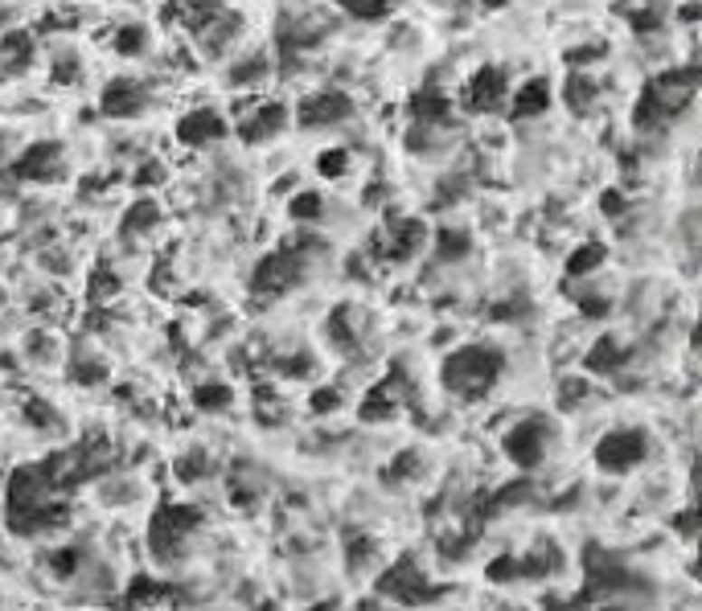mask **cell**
Here are the masks:
<instances>
[{
    "label": "cell",
    "instance_id": "obj_37",
    "mask_svg": "<svg viewBox=\"0 0 702 611\" xmlns=\"http://www.w3.org/2000/svg\"><path fill=\"white\" fill-rule=\"evenodd\" d=\"M489 578L493 583H501V578H517V559H493Z\"/></svg>",
    "mask_w": 702,
    "mask_h": 611
},
{
    "label": "cell",
    "instance_id": "obj_25",
    "mask_svg": "<svg viewBox=\"0 0 702 611\" xmlns=\"http://www.w3.org/2000/svg\"><path fill=\"white\" fill-rule=\"evenodd\" d=\"M119 292V279L107 267H99L95 275H90V292H87V300L90 304H103V300H111V296Z\"/></svg>",
    "mask_w": 702,
    "mask_h": 611
},
{
    "label": "cell",
    "instance_id": "obj_26",
    "mask_svg": "<svg viewBox=\"0 0 702 611\" xmlns=\"http://www.w3.org/2000/svg\"><path fill=\"white\" fill-rule=\"evenodd\" d=\"M592 99H596V82L587 79V74L571 70V79H567V103L571 107H587Z\"/></svg>",
    "mask_w": 702,
    "mask_h": 611
},
{
    "label": "cell",
    "instance_id": "obj_23",
    "mask_svg": "<svg viewBox=\"0 0 702 611\" xmlns=\"http://www.w3.org/2000/svg\"><path fill=\"white\" fill-rule=\"evenodd\" d=\"M469 247H472V239L460 230H440V239H436V255L448 258V263H452V258H464Z\"/></svg>",
    "mask_w": 702,
    "mask_h": 611
},
{
    "label": "cell",
    "instance_id": "obj_43",
    "mask_svg": "<svg viewBox=\"0 0 702 611\" xmlns=\"http://www.w3.org/2000/svg\"><path fill=\"white\" fill-rule=\"evenodd\" d=\"M29 418H33L37 427H45V423H53V410H50V407H42V402L33 399V402H29Z\"/></svg>",
    "mask_w": 702,
    "mask_h": 611
},
{
    "label": "cell",
    "instance_id": "obj_6",
    "mask_svg": "<svg viewBox=\"0 0 702 611\" xmlns=\"http://www.w3.org/2000/svg\"><path fill=\"white\" fill-rule=\"evenodd\" d=\"M378 591L394 595V599H403V603H427V599H436V591L427 587V578L419 575V567L411 559L394 562V567L386 570L383 578H378Z\"/></svg>",
    "mask_w": 702,
    "mask_h": 611
},
{
    "label": "cell",
    "instance_id": "obj_49",
    "mask_svg": "<svg viewBox=\"0 0 702 611\" xmlns=\"http://www.w3.org/2000/svg\"><path fill=\"white\" fill-rule=\"evenodd\" d=\"M485 5H489V9H501V5H506V0H485Z\"/></svg>",
    "mask_w": 702,
    "mask_h": 611
},
{
    "label": "cell",
    "instance_id": "obj_13",
    "mask_svg": "<svg viewBox=\"0 0 702 611\" xmlns=\"http://www.w3.org/2000/svg\"><path fill=\"white\" fill-rule=\"evenodd\" d=\"M144 103H148L144 87H136V82H128V79H116L111 87L103 90V111H107V116H116V119L140 116Z\"/></svg>",
    "mask_w": 702,
    "mask_h": 611
},
{
    "label": "cell",
    "instance_id": "obj_47",
    "mask_svg": "<svg viewBox=\"0 0 702 611\" xmlns=\"http://www.w3.org/2000/svg\"><path fill=\"white\" fill-rule=\"evenodd\" d=\"M136 181H140V185H144V181H148V185H157V181H165V173H160V164H144Z\"/></svg>",
    "mask_w": 702,
    "mask_h": 611
},
{
    "label": "cell",
    "instance_id": "obj_35",
    "mask_svg": "<svg viewBox=\"0 0 702 611\" xmlns=\"http://www.w3.org/2000/svg\"><path fill=\"white\" fill-rule=\"evenodd\" d=\"M337 407H341L337 390H317L312 394V410H317V415H329V410H337Z\"/></svg>",
    "mask_w": 702,
    "mask_h": 611
},
{
    "label": "cell",
    "instance_id": "obj_5",
    "mask_svg": "<svg viewBox=\"0 0 702 611\" xmlns=\"http://www.w3.org/2000/svg\"><path fill=\"white\" fill-rule=\"evenodd\" d=\"M304 275V258L296 247H284L276 255H267L255 271V292H288L292 284H300Z\"/></svg>",
    "mask_w": 702,
    "mask_h": 611
},
{
    "label": "cell",
    "instance_id": "obj_45",
    "mask_svg": "<svg viewBox=\"0 0 702 611\" xmlns=\"http://www.w3.org/2000/svg\"><path fill=\"white\" fill-rule=\"evenodd\" d=\"M600 205H604V210H608V213H624V197H621V193H616V189H608V193H604V197H600Z\"/></svg>",
    "mask_w": 702,
    "mask_h": 611
},
{
    "label": "cell",
    "instance_id": "obj_22",
    "mask_svg": "<svg viewBox=\"0 0 702 611\" xmlns=\"http://www.w3.org/2000/svg\"><path fill=\"white\" fill-rule=\"evenodd\" d=\"M600 263H604V247H600V242H587V247H579L575 255L567 258V271L571 275H587V271H596Z\"/></svg>",
    "mask_w": 702,
    "mask_h": 611
},
{
    "label": "cell",
    "instance_id": "obj_21",
    "mask_svg": "<svg viewBox=\"0 0 702 611\" xmlns=\"http://www.w3.org/2000/svg\"><path fill=\"white\" fill-rule=\"evenodd\" d=\"M29 53H33V45H29V33H9L5 42H0V58L5 62H13L21 70V66H29Z\"/></svg>",
    "mask_w": 702,
    "mask_h": 611
},
{
    "label": "cell",
    "instance_id": "obj_24",
    "mask_svg": "<svg viewBox=\"0 0 702 611\" xmlns=\"http://www.w3.org/2000/svg\"><path fill=\"white\" fill-rule=\"evenodd\" d=\"M419 234H423V221H419V218H411V221H399V234H394V247H391V255H394V258H407L411 250L419 247Z\"/></svg>",
    "mask_w": 702,
    "mask_h": 611
},
{
    "label": "cell",
    "instance_id": "obj_9",
    "mask_svg": "<svg viewBox=\"0 0 702 611\" xmlns=\"http://www.w3.org/2000/svg\"><path fill=\"white\" fill-rule=\"evenodd\" d=\"M239 124H242V140H267V136H276L280 127L288 124V111H284V103H263V107H255V103H247L242 107L239 103Z\"/></svg>",
    "mask_w": 702,
    "mask_h": 611
},
{
    "label": "cell",
    "instance_id": "obj_4",
    "mask_svg": "<svg viewBox=\"0 0 702 611\" xmlns=\"http://www.w3.org/2000/svg\"><path fill=\"white\" fill-rule=\"evenodd\" d=\"M650 456V439L645 431H612L604 435V443L596 447V460L604 472H629Z\"/></svg>",
    "mask_w": 702,
    "mask_h": 611
},
{
    "label": "cell",
    "instance_id": "obj_11",
    "mask_svg": "<svg viewBox=\"0 0 702 611\" xmlns=\"http://www.w3.org/2000/svg\"><path fill=\"white\" fill-rule=\"evenodd\" d=\"M62 169V144H33L25 156L13 164V177L21 181H45V177H58Z\"/></svg>",
    "mask_w": 702,
    "mask_h": 611
},
{
    "label": "cell",
    "instance_id": "obj_16",
    "mask_svg": "<svg viewBox=\"0 0 702 611\" xmlns=\"http://www.w3.org/2000/svg\"><path fill=\"white\" fill-rule=\"evenodd\" d=\"M407 111L419 119V124H444L448 119V99L440 90H419L407 103Z\"/></svg>",
    "mask_w": 702,
    "mask_h": 611
},
{
    "label": "cell",
    "instance_id": "obj_44",
    "mask_svg": "<svg viewBox=\"0 0 702 611\" xmlns=\"http://www.w3.org/2000/svg\"><path fill=\"white\" fill-rule=\"evenodd\" d=\"M583 394V381H563V407H575Z\"/></svg>",
    "mask_w": 702,
    "mask_h": 611
},
{
    "label": "cell",
    "instance_id": "obj_38",
    "mask_svg": "<svg viewBox=\"0 0 702 611\" xmlns=\"http://www.w3.org/2000/svg\"><path fill=\"white\" fill-rule=\"evenodd\" d=\"M370 550H374V541L370 538H354V541H349V567H362V559H365V554H370Z\"/></svg>",
    "mask_w": 702,
    "mask_h": 611
},
{
    "label": "cell",
    "instance_id": "obj_12",
    "mask_svg": "<svg viewBox=\"0 0 702 611\" xmlns=\"http://www.w3.org/2000/svg\"><path fill=\"white\" fill-rule=\"evenodd\" d=\"M349 111H354V103H349L346 95H337V90H329V95H312L300 103V124L304 127H325V124H337V119H346Z\"/></svg>",
    "mask_w": 702,
    "mask_h": 611
},
{
    "label": "cell",
    "instance_id": "obj_19",
    "mask_svg": "<svg viewBox=\"0 0 702 611\" xmlns=\"http://www.w3.org/2000/svg\"><path fill=\"white\" fill-rule=\"evenodd\" d=\"M394 399H391V381L386 386H378V390H370V399L362 402V418L365 423H378V418H391L394 415Z\"/></svg>",
    "mask_w": 702,
    "mask_h": 611
},
{
    "label": "cell",
    "instance_id": "obj_7",
    "mask_svg": "<svg viewBox=\"0 0 702 611\" xmlns=\"http://www.w3.org/2000/svg\"><path fill=\"white\" fill-rule=\"evenodd\" d=\"M621 587H632V575L624 570V562H616L612 554H600V550H587V587L583 595H612Z\"/></svg>",
    "mask_w": 702,
    "mask_h": 611
},
{
    "label": "cell",
    "instance_id": "obj_36",
    "mask_svg": "<svg viewBox=\"0 0 702 611\" xmlns=\"http://www.w3.org/2000/svg\"><path fill=\"white\" fill-rule=\"evenodd\" d=\"M596 58H604V45H583V50H567V62H571V66H587V62H596Z\"/></svg>",
    "mask_w": 702,
    "mask_h": 611
},
{
    "label": "cell",
    "instance_id": "obj_27",
    "mask_svg": "<svg viewBox=\"0 0 702 611\" xmlns=\"http://www.w3.org/2000/svg\"><path fill=\"white\" fill-rule=\"evenodd\" d=\"M337 5L362 21H374V17H386V13H391V0H337Z\"/></svg>",
    "mask_w": 702,
    "mask_h": 611
},
{
    "label": "cell",
    "instance_id": "obj_39",
    "mask_svg": "<svg viewBox=\"0 0 702 611\" xmlns=\"http://www.w3.org/2000/svg\"><path fill=\"white\" fill-rule=\"evenodd\" d=\"M74 567H79V550H62V554H53V570H58V575H71Z\"/></svg>",
    "mask_w": 702,
    "mask_h": 611
},
{
    "label": "cell",
    "instance_id": "obj_10",
    "mask_svg": "<svg viewBox=\"0 0 702 611\" xmlns=\"http://www.w3.org/2000/svg\"><path fill=\"white\" fill-rule=\"evenodd\" d=\"M501 99H506V70H498V66L477 70L472 82L464 87V107L469 111H493Z\"/></svg>",
    "mask_w": 702,
    "mask_h": 611
},
{
    "label": "cell",
    "instance_id": "obj_32",
    "mask_svg": "<svg viewBox=\"0 0 702 611\" xmlns=\"http://www.w3.org/2000/svg\"><path fill=\"white\" fill-rule=\"evenodd\" d=\"M160 591H165V587H157L152 578H136V583L128 587V599L124 603H128V607H136V603H152Z\"/></svg>",
    "mask_w": 702,
    "mask_h": 611
},
{
    "label": "cell",
    "instance_id": "obj_14",
    "mask_svg": "<svg viewBox=\"0 0 702 611\" xmlns=\"http://www.w3.org/2000/svg\"><path fill=\"white\" fill-rule=\"evenodd\" d=\"M226 132V124H223V116H213V111H194V116H185L177 124V140L181 144H210V140H218V136Z\"/></svg>",
    "mask_w": 702,
    "mask_h": 611
},
{
    "label": "cell",
    "instance_id": "obj_20",
    "mask_svg": "<svg viewBox=\"0 0 702 611\" xmlns=\"http://www.w3.org/2000/svg\"><path fill=\"white\" fill-rule=\"evenodd\" d=\"M157 218H160V210H157V202H136L132 210H128V218H124V234H140V230H152L157 226Z\"/></svg>",
    "mask_w": 702,
    "mask_h": 611
},
{
    "label": "cell",
    "instance_id": "obj_42",
    "mask_svg": "<svg viewBox=\"0 0 702 611\" xmlns=\"http://www.w3.org/2000/svg\"><path fill=\"white\" fill-rule=\"evenodd\" d=\"M579 312H583V316H604L608 300H600V296H583V300H579Z\"/></svg>",
    "mask_w": 702,
    "mask_h": 611
},
{
    "label": "cell",
    "instance_id": "obj_29",
    "mask_svg": "<svg viewBox=\"0 0 702 611\" xmlns=\"http://www.w3.org/2000/svg\"><path fill=\"white\" fill-rule=\"evenodd\" d=\"M263 74H267V58H259V53H255V58H247V62L234 66L231 82H234V87H247V82H259Z\"/></svg>",
    "mask_w": 702,
    "mask_h": 611
},
{
    "label": "cell",
    "instance_id": "obj_3",
    "mask_svg": "<svg viewBox=\"0 0 702 611\" xmlns=\"http://www.w3.org/2000/svg\"><path fill=\"white\" fill-rule=\"evenodd\" d=\"M197 522H202V513L189 505H165L157 509V517H152V530H148V546L157 559H173L181 550V541L189 538V533L197 530Z\"/></svg>",
    "mask_w": 702,
    "mask_h": 611
},
{
    "label": "cell",
    "instance_id": "obj_33",
    "mask_svg": "<svg viewBox=\"0 0 702 611\" xmlns=\"http://www.w3.org/2000/svg\"><path fill=\"white\" fill-rule=\"evenodd\" d=\"M346 164H349V156L341 148H333V152H325V156L317 160V169L325 173V177H341V173H346Z\"/></svg>",
    "mask_w": 702,
    "mask_h": 611
},
{
    "label": "cell",
    "instance_id": "obj_46",
    "mask_svg": "<svg viewBox=\"0 0 702 611\" xmlns=\"http://www.w3.org/2000/svg\"><path fill=\"white\" fill-rule=\"evenodd\" d=\"M522 312H526V304H498V308H493V316L509 320V316H522Z\"/></svg>",
    "mask_w": 702,
    "mask_h": 611
},
{
    "label": "cell",
    "instance_id": "obj_48",
    "mask_svg": "<svg viewBox=\"0 0 702 611\" xmlns=\"http://www.w3.org/2000/svg\"><path fill=\"white\" fill-rule=\"evenodd\" d=\"M678 530H682L686 538H690V533H694V509H686V513L678 517Z\"/></svg>",
    "mask_w": 702,
    "mask_h": 611
},
{
    "label": "cell",
    "instance_id": "obj_40",
    "mask_svg": "<svg viewBox=\"0 0 702 611\" xmlns=\"http://www.w3.org/2000/svg\"><path fill=\"white\" fill-rule=\"evenodd\" d=\"M658 25H661V13H637V17H632V29H637V33H653Z\"/></svg>",
    "mask_w": 702,
    "mask_h": 611
},
{
    "label": "cell",
    "instance_id": "obj_41",
    "mask_svg": "<svg viewBox=\"0 0 702 611\" xmlns=\"http://www.w3.org/2000/svg\"><path fill=\"white\" fill-rule=\"evenodd\" d=\"M71 378L74 381H103V370L90 365V362H82V365H74V370H71Z\"/></svg>",
    "mask_w": 702,
    "mask_h": 611
},
{
    "label": "cell",
    "instance_id": "obj_18",
    "mask_svg": "<svg viewBox=\"0 0 702 611\" xmlns=\"http://www.w3.org/2000/svg\"><path fill=\"white\" fill-rule=\"evenodd\" d=\"M621 365H624V349L612 337L596 341V349L587 353V370H596V373H616Z\"/></svg>",
    "mask_w": 702,
    "mask_h": 611
},
{
    "label": "cell",
    "instance_id": "obj_17",
    "mask_svg": "<svg viewBox=\"0 0 702 611\" xmlns=\"http://www.w3.org/2000/svg\"><path fill=\"white\" fill-rule=\"evenodd\" d=\"M546 107H551V87H546V82H526L514 99V116L530 119V116H543Z\"/></svg>",
    "mask_w": 702,
    "mask_h": 611
},
{
    "label": "cell",
    "instance_id": "obj_31",
    "mask_svg": "<svg viewBox=\"0 0 702 611\" xmlns=\"http://www.w3.org/2000/svg\"><path fill=\"white\" fill-rule=\"evenodd\" d=\"M329 341H333V345H341V349H354V345H357L346 312H333V320H329Z\"/></svg>",
    "mask_w": 702,
    "mask_h": 611
},
{
    "label": "cell",
    "instance_id": "obj_15",
    "mask_svg": "<svg viewBox=\"0 0 702 611\" xmlns=\"http://www.w3.org/2000/svg\"><path fill=\"white\" fill-rule=\"evenodd\" d=\"M218 13L213 0H169V9H165V21H181L189 29H202L205 21Z\"/></svg>",
    "mask_w": 702,
    "mask_h": 611
},
{
    "label": "cell",
    "instance_id": "obj_1",
    "mask_svg": "<svg viewBox=\"0 0 702 611\" xmlns=\"http://www.w3.org/2000/svg\"><path fill=\"white\" fill-rule=\"evenodd\" d=\"M694 87H698V70L694 66H686V70H669L661 74V79H653L650 87H645V95H640L637 103V127H653L661 124V119L678 116L686 103L694 99Z\"/></svg>",
    "mask_w": 702,
    "mask_h": 611
},
{
    "label": "cell",
    "instance_id": "obj_28",
    "mask_svg": "<svg viewBox=\"0 0 702 611\" xmlns=\"http://www.w3.org/2000/svg\"><path fill=\"white\" fill-rule=\"evenodd\" d=\"M197 407H202V410L231 407V386H223V381H213V386H197Z\"/></svg>",
    "mask_w": 702,
    "mask_h": 611
},
{
    "label": "cell",
    "instance_id": "obj_34",
    "mask_svg": "<svg viewBox=\"0 0 702 611\" xmlns=\"http://www.w3.org/2000/svg\"><path fill=\"white\" fill-rule=\"evenodd\" d=\"M292 213H296V218H317V213H320V193H300L292 202Z\"/></svg>",
    "mask_w": 702,
    "mask_h": 611
},
{
    "label": "cell",
    "instance_id": "obj_30",
    "mask_svg": "<svg viewBox=\"0 0 702 611\" xmlns=\"http://www.w3.org/2000/svg\"><path fill=\"white\" fill-rule=\"evenodd\" d=\"M119 53H128V58H136V53H144V45H148V37H144V29H136V25H128V29H119V37L116 42Z\"/></svg>",
    "mask_w": 702,
    "mask_h": 611
},
{
    "label": "cell",
    "instance_id": "obj_8",
    "mask_svg": "<svg viewBox=\"0 0 702 611\" xmlns=\"http://www.w3.org/2000/svg\"><path fill=\"white\" fill-rule=\"evenodd\" d=\"M546 452V423L543 418H526V423H517L514 431L506 435V456L514 464H522V468H534V464L543 460Z\"/></svg>",
    "mask_w": 702,
    "mask_h": 611
},
{
    "label": "cell",
    "instance_id": "obj_2",
    "mask_svg": "<svg viewBox=\"0 0 702 611\" xmlns=\"http://www.w3.org/2000/svg\"><path fill=\"white\" fill-rule=\"evenodd\" d=\"M501 373V353L489 345L460 349L444 362V386L456 394H485Z\"/></svg>",
    "mask_w": 702,
    "mask_h": 611
}]
</instances>
